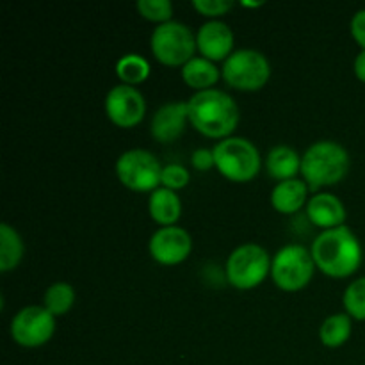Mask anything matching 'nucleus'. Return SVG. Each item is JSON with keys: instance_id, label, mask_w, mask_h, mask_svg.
<instances>
[{"instance_id": "f257e3e1", "label": "nucleus", "mask_w": 365, "mask_h": 365, "mask_svg": "<svg viewBox=\"0 0 365 365\" xmlns=\"http://www.w3.org/2000/svg\"><path fill=\"white\" fill-rule=\"evenodd\" d=\"M314 264L324 277L342 280L360 269L364 260V248L360 239L349 227L323 230L310 246Z\"/></svg>"}, {"instance_id": "f03ea898", "label": "nucleus", "mask_w": 365, "mask_h": 365, "mask_svg": "<svg viewBox=\"0 0 365 365\" xmlns=\"http://www.w3.org/2000/svg\"><path fill=\"white\" fill-rule=\"evenodd\" d=\"M189 125L202 135L216 141L232 138L241 121L237 102L223 89L195 93L187 100Z\"/></svg>"}, {"instance_id": "7ed1b4c3", "label": "nucleus", "mask_w": 365, "mask_h": 365, "mask_svg": "<svg viewBox=\"0 0 365 365\" xmlns=\"http://www.w3.org/2000/svg\"><path fill=\"white\" fill-rule=\"evenodd\" d=\"M351 168L348 150L337 141L321 139L302 153V178L312 192L344 180Z\"/></svg>"}, {"instance_id": "20e7f679", "label": "nucleus", "mask_w": 365, "mask_h": 365, "mask_svg": "<svg viewBox=\"0 0 365 365\" xmlns=\"http://www.w3.org/2000/svg\"><path fill=\"white\" fill-rule=\"evenodd\" d=\"M216 170L221 177L235 184L252 182L262 168V157L259 148L250 139L241 135L217 141L212 148Z\"/></svg>"}, {"instance_id": "39448f33", "label": "nucleus", "mask_w": 365, "mask_h": 365, "mask_svg": "<svg viewBox=\"0 0 365 365\" xmlns=\"http://www.w3.org/2000/svg\"><path fill=\"white\" fill-rule=\"evenodd\" d=\"M271 262L273 257L264 246L257 242H245L228 255L225 274L228 284L234 289L252 291L262 285L267 277H271Z\"/></svg>"}, {"instance_id": "423d86ee", "label": "nucleus", "mask_w": 365, "mask_h": 365, "mask_svg": "<svg viewBox=\"0 0 365 365\" xmlns=\"http://www.w3.org/2000/svg\"><path fill=\"white\" fill-rule=\"evenodd\" d=\"M150 50L160 64L182 68L196 57V34L182 21L171 20L157 25L150 36Z\"/></svg>"}, {"instance_id": "0eeeda50", "label": "nucleus", "mask_w": 365, "mask_h": 365, "mask_svg": "<svg viewBox=\"0 0 365 365\" xmlns=\"http://www.w3.org/2000/svg\"><path fill=\"white\" fill-rule=\"evenodd\" d=\"M316 271L310 248L303 245H287L273 255L271 280L280 291L299 292L309 287Z\"/></svg>"}, {"instance_id": "6e6552de", "label": "nucleus", "mask_w": 365, "mask_h": 365, "mask_svg": "<svg viewBox=\"0 0 365 365\" xmlns=\"http://www.w3.org/2000/svg\"><path fill=\"white\" fill-rule=\"evenodd\" d=\"M221 78L237 91H260L271 78V63L259 50L239 48L221 66Z\"/></svg>"}, {"instance_id": "1a4fd4ad", "label": "nucleus", "mask_w": 365, "mask_h": 365, "mask_svg": "<svg viewBox=\"0 0 365 365\" xmlns=\"http://www.w3.org/2000/svg\"><path fill=\"white\" fill-rule=\"evenodd\" d=\"M163 164L150 150L130 148L125 150L114 164L118 180L123 187L134 192H150L160 187Z\"/></svg>"}, {"instance_id": "9d476101", "label": "nucleus", "mask_w": 365, "mask_h": 365, "mask_svg": "<svg viewBox=\"0 0 365 365\" xmlns=\"http://www.w3.org/2000/svg\"><path fill=\"white\" fill-rule=\"evenodd\" d=\"M57 330V317L43 305H29L18 310L9 324V334L14 344L27 349L48 344Z\"/></svg>"}, {"instance_id": "9b49d317", "label": "nucleus", "mask_w": 365, "mask_h": 365, "mask_svg": "<svg viewBox=\"0 0 365 365\" xmlns=\"http://www.w3.org/2000/svg\"><path fill=\"white\" fill-rule=\"evenodd\" d=\"M103 109L113 125L120 128H134L145 120V95L134 86L118 84L107 91Z\"/></svg>"}, {"instance_id": "f8f14e48", "label": "nucleus", "mask_w": 365, "mask_h": 365, "mask_svg": "<svg viewBox=\"0 0 365 365\" xmlns=\"http://www.w3.org/2000/svg\"><path fill=\"white\" fill-rule=\"evenodd\" d=\"M148 252L160 266H178L191 255L192 237L178 225L157 228L148 241Z\"/></svg>"}, {"instance_id": "ddd939ff", "label": "nucleus", "mask_w": 365, "mask_h": 365, "mask_svg": "<svg viewBox=\"0 0 365 365\" xmlns=\"http://www.w3.org/2000/svg\"><path fill=\"white\" fill-rule=\"evenodd\" d=\"M234 45V31L223 20H207L196 32L198 56L212 63H225L235 52Z\"/></svg>"}, {"instance_id": "4468645a", "label": "nucleus", "mask_w": 365, "mask_h": 365, "mask_svg": "<svg viewBox=\"0 0 365 365\" xmlns=\"http://www.w3.org/2000/svg\"><path fill=\"white\" fill-rule=\"evenodd\" d=\"M189 125V109L187 102H168L163 103L159 109L153 113L152 121H150V134L157 143L177 141L185 132Z\"/></svg>"}, {"instance_id": "2eb2a0df", "label": "nucleus", "mask_w": 365, "mask_h": 365, "mask_svg": "<svg viewBox=\"0 0 365 365\" xmlns=\"http://www.w3.org/2000/svg\"><path fill=\"white\" fill-rule=\"evenodd\" d=\"M307 217L314 227L323 230L344 227L346 205L337 195L327 191L314 192L307 203Z\"/></svg>"}, {"instance_id": "dca6fc26", "label": "nucleus", "mask_w": 365, "mask_h": 365, "mask_svg": "<svg viewBox=\"0 0 365 365\" xmlns=\"http://www.w3.org/2000/svg\"><path fill=\"white\" fill-rule=\"evenodd\" d=\"M310 187L303 178L277 182L271 191V205L280 214H296L307 207L310 198Z\"/></svg>"}, {"instance_id": "f3484780", "label": "nucleus", "mask_w": 365, "mask_h": 365, "mask_svg": "<svg viewBox=\"0 0 365 365\" xmlns=\"http://www.w3.org/2000/svg\"><path fill=\"white\" fill-rule=\"evenodd\" d=\"M267 175L277 182L292 180L302 175V155L289 145H277L264 159Z\"/></svg>"}, {"instance_id": "a211bd4d", "label": "nucleus", "mask_w": 365, "mask_h": 365, "mask_svg": "<svg viewBox=\"0 0 365 365\" xmlns=\"http://www.w3.org/2000/svg\"><path fill=\"white\" fill-rule=\"evenodd\" d=\"M148 214L160 228L175 227L182 214V202L178 192L166 187L155 189L148 198Z\"/></svg>"}, {"instance_id": "6ab92c4d", "label": "nucleus", "mask_w": 365, "mask_h": 365, "mask_svg": "<svg viewBox=\"0 0 365 365\" xmlns=\"http://www.w3.org/2000/svg\"><path fill=\"white\" fill-rule=\"evenodd\" d=\"M180 75L185 86L195 89V93H200L216 88V84L221 78V70L212 61L205 59L202 56H196L185 66L180 68Z\"/></svg>"}, {"instance_id": "aec40b11", "label": "nucleus", "mask_w": 365, "mask_h": 365, "mask_svg": "<svg viewBox=\"0 0 365 365\" xmlns=\"http://www.w3.org/2000/svg\"><path fill=\"white\" fill-rule=\"evenodd\" d=\"M25 255V245L20 232L9 223H0V271L9 273L20 266Z\"/></svg>"}, {"instance_id": "412c9836", "label": "nucleus", "mask_w": 365, "mask_h": 365, "mask_svg": "<svg viewBox=\"0 0 365 365\" xmlns=\"http://www.w3.org/2000/svg\"><path fill=\"white\" fill-rule=\"evenodd\" d=\"M353 319L346 312L331 314L321 323L319 341L324 348H342L351 339Z\"/></svg>"}, {"instance_id": "4be33fe9", "label": "nucleus", "mask_w": 365, "mask_h": 365, "mask_svg": "<svg viewBox=\"0 0 365 365\" xmlns=\"http://www.w3.org/2000/svg\"><path fill=\"white\" fill-rule=\"evenodd\" d=\"M114 71L120 78V84L138 88L139 84H143L150 77L152 68H150L148 61L139 56V53H125L114 64Z\"/></svg>"}, {"instance_id": "5701e85b", "label": "nucleus", "mask_w": 365, "mask_h": 365, "mask_svg": "<svg viewBox=\"0 0 365 365\" xmlns=\"http://www.w3.org/2000/svg\"><path fill=\"white\" fill-rule=\"evenodd\" d=\"M75 305V289L68 282H53L46 287L43 294V307L52 314L53 317H63L73 309Z\"/></svg>"}, {"instance_id": "b1692460", "label": "nucleus", "mask_w": 365, "mask_h": 365, "mask_svg": "<svg viewBox=\"0 0 365 365\" xmlns=\"http://www.w3.org/2000/svg\"><path fill=\"white\" fill-rule=\"evenodd\" d=\"M342 305L344 312L351 319L365 321V277L356 278L346 287L342 294Z\"/></svg>"}, {"instance_id": "393cba45", "label": "nucleus", "mask_w": 365, "mask_h": 365, "mask_svg": "<svg viewBox=\"0 0 365 365\" xmlns=\"http://www.w3.org/2000/svg\"><path fill=\"white\" fill-rule=\"evenodd\" d=\"M135 9L139 16L157 25L173 20V4L170 0H138Z\"/></svg>"}, {"instance_id": "a878e982", "label": "nucleus", "mask_w": 365, "mask_h": 365, "mask_svg": "<svg viewBox=\"0 0 365 365\" xmlns=\"http://www.w3.org/2000/svg\"><path fill=\"white\" fill-rule=\"evenodd\" d=\"M191 180V173L185 166L178 163L166 164L163 168V175H160V187L171 189V191L178 192L182 189H185Z\"/></svg>"}, {"instance_id": "bb28decb", "label": "nucleus", "mask_w": 365, "mask_h": 365, "mask_svg": "<svg viewBox=\"0 0 365 365\" xmlns=\"http://www.w3.org/2000/svg\"><path fill=\"white\" fill-rule=\"evenodd\" d=\"M234 7L232 0H192V9L209 20H221Z\"/></svg>"}, {"instance_id": "cd10ccee", "label": "nucleus", "mask_w": 365, "mask_h": 365, "mask_svg": "<svg viewBox=\"0 0 365 365\" xmlns=\"http://www.w3.org/2000/svg\"><path fill=\"white\" fill-rule=\"evenodd\" d=\"M349 32L356 45L365 50V9H359L349 21Z\"/></svg>"}, {"instance_id": "c85d7f7f", "label": "nucleus", "mask_w": 365, "mask_h": 365, "mask_svg": "<svg viewBox=\"0 0 365 365\" xmlns=\"http://www.w3.org/2000/svg\"><path fill=\"white\" fill-rule=\"evenodd\" d=\"M191 164L198 171H210L212 168H216L214 152L210 148H196L191 155Z\"/></svg>"}, {"instance_id": "c756f323", "label": "nucleus", "mask_w": 365, "mask_h": 365, "mask_svg": "<svg viewBox=\"0 0 365 365\" xmlns=\"http://www.w3.org/2000/svg\"><path fill=\"white\" fill-rule=\"evenodd\" d=\"M353 71H355V77L365 84V50H360L359 56L355 57V63H353Z\"/></svg>"}, {"instance_id": "7c9ffc66", "label": "nucleus", "mask_w": 365, "mask_h": 365, "mask_svg": "<svg viewBox=\"0 0 365 365\" xmlns=\"http://www.w3.org/2000/svg\"><path fill=\"white\" fill-rule=\"evenodd\" d=\"M242 7H260L264 6V2H241Z\"/></svg>"}]
</instances>
